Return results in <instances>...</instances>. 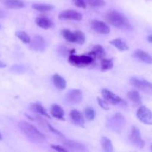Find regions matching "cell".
<instances>
[{"mask_svg":"<svg viewBox=\"0 0 152 152\" xmlns=\"http://www.w3.org/2000/svg\"><path fill=\"white\" fill-rule=\"evenodd\" d=\"M30 43H31L30 48H31L33 50H35V51L37 52H42L44 51L45 49V42L44 39H43L42 37H41V36H34V39H32V41L31 40Z\"/></svg>","mask_w":152,"mask_h":152,"instance_id":"8fae6325","label":"cell"},{"mask_svg":"<svg viewBox=\"0 0 152 152\" xmlns=\"http://www.w3.org/2000/svg\"><path fill=\"white\" fill-rule=\"evenodd\" d=\"M64 147L68 151H88L87 147L83 145L81 142H77V141L71 140H66L64 138L62 141Z\"/></svg>","mask_w":152,"mask_h":152,"instance_id":"9c48e42d","label":"cell"},{"mask_svg":"<svg viewBox=\"0 0 152 152\" xmlns=\"http://www.w3.org/2000/svg\"><path fill=\"white\" fill-rule=\"evenodd\" d=\"M4 4L10 9H20L25 7V3L22 0H4Z\"/></svg>","mask_w":152,"mask_h":152,"instance_id":"7402d4cb","label":"cell"},{"mask_svg":"<svg viewBox=\"0 0 152 152\" xmlns=\"http://www.w3.org/2000/svg\"><path fill=\"white\" fill-rule=\"evenodd\" d=\"M132 56L137 60L144 62V63L148 64V65H151L152 62L151 55L147 52L144 51V50H140V49L135 50L132 53Z\"/></svg>","mask_w":152,"mask_h":152,"instance_id":"9a60e30c","label":"cell"},{"mask_svg":"<svg viewBox=\"0 0 152 152\" xmlns=\"http://www.w3.org/2000/svg\"><path fill=\"white\" fill-rule=\"evenodd\" d=\"M129 99L132 101L133 103H134L137 105H142V99L140 95V93L136 90H132L128 92L127 94Z\"/></svg>","mask_w":152,"mask_h":152,"instance_id":"cb8c5ba5","label":"cell"},{"mask_svg":"<svg viewBox=\"0 0 152 152\" xmlns=\"http://www.w3.org/2000/svg\"><path fill=\"white\" fill-rule=\"evenodd\" d=\"M87 2L91 7H104L106 4L104 0H87Z\"/></svg>","mask_w":152,"mask_h":152,"instance_id":"4dcf8cb0","label":"cell"},{"mask_svg":"<svg viewBox=\"0 0 152 152\" xmlns=\"http://www.w3.org/2000/svg\"><path fill=\"white\" fill-rule=\"evenodd\" d=\"M31 109L34 112L37 113V114H39L41 115L44 116V117H48V118H50V115L48 113L47 110L43 107V105H42L39 102H34L31 105Z\"/></svg>","mask_w":152,"mask_h":152,"instance_id":"44dd1931","label":"cell"},{"mask_svg":"<svg viewBox=\"0 0 152 152\" xmlns=\"http://www.w3.org/2000/svg\"><path fill=\"white\" fill-rule=\"evenodd\" d=\"M32 7L34 10L39 12H48L50 10H53L54 8V6L48 4H39L35 3L32 5Z\"/></svg>","mask_w":152,"mask_h":152,"instance_id":"4316f807","label":"cell"},{"mask_svg":"<svg viewBox=\"0 0 152 152\" xmlns=\"http://www.w3.org/2000/svg\"><path fill=\"white\" fill-rule=\"evenodd\" d=\"M129 83L132 86L142 91L144 93H151L152 85L150 82L147 81V80L137 78V77H132L129 80Z\"/></svg>","mask_w":152,"mask_h":152,"instance_id":"8992f818","label":"cell"},{"mask_svg":"<svg viewBox=\"0 0 152 152\" xmlns=\"http://www.w3.org/2000/svg\"><path fill=\"white\" fill-rule=\"evenodd\" d=\"M70 118L71 121L77 126L84 128L85 126V119L83 114L78 110H72L70 113Z\"/></svg>","mask_w":152,"mask_h":152,"instance_id":"2e32d148","label":"cell"},{"mask_svg":"<svg viewBox=\"0 0 152 152\" xmlns=\"http://www.w3.org/2000/svg\"><path fill=\"white\" fill-rule=\"evenodd\" d=\"M15 34H16V37L19 38V39H20L21 41H22L23 43H25V44H29L30 42H31V37H30V36L28 35L25 31H16V32L15 33Z\"/></svg>","mask_w":152,"mask_h":152,"instance_id":"f1b7e54d","label":"cell"},{"mask_svg":"<svg viewBox=\"0 0 152 152\" xmlns=\"http://www.w3.org/2000/svg\"><path fill=\"white\" fill-rule=\"evenodd\" d=\"M50 148H51L52 149L54 150V151H59V152L68 151V150H67L65 147L61 146V145H50Z\"/></svg>","mask_w":152,"mask_h":152,"instance_id":"e575fe53","label":"cell"},{"mask_svg":"<svg viewBox=\"0 0 152 152\" xmlns=\"http://www.w3.org/2000/svg\"><path fill=\"white\" fill-rule=\"evenodd\" d=\"M83 99V92L79 89H73L66 95V100L68 103L75 105L80 103Z\"/></svg>","mask_w":152,"mask_h":152,"instance_id":"7c38bea8","label":"cell"},{"mask_svg":"<svg viewBox=\"0 0 152 152\" xmlns=\"http://www.w3.org/2000/svg\"><path fill=\"white\" fill-rule=\"evenodd\" d=\"M91 28L96 33L99 34H108L110 33V28L105 22L102 21L94 19L90 23Z\"/></svg>","mask_w":152,"mask_h":152,"instance_id":"30bf717a","label":"cell"},{"mask_svg":"<svg viewBox=\"0 0 152 152\" xmlns=\"http://www.w3.org/2000/svg\"><path fill=\"white\" fill-rule=\"evenodd\" d=\"M102 93V96L103 97V99L106 101L108 103L111 104L113 105H127V102L125 100H123L121 97H120L119 96H117V94H115L114 93H113L112 91H109L108 89L103 88L101 91Z\"/></svg>","mask_w":152,"mask_h":152,"instance_id":"5b68a950","label":"cell"},{"mask_svg":"<svg viewBox=\"0 0 152 152\" xmlns=\"http://www.w3.org/2000/svg\"><path fill=\"white\" fill-rule=\"evenodd\" d=\"M36 119H37V122L39 123V124L41 125V126H42L45 129L48 130V132H51V133L53 134L56 135V136H57L58 137L60 138V139L63 140L64 138H65V136H64V135L62 134L59 131H58L57 129H54V128H53L51 125L49 124V123H48L46 120H45L44 119H42V117H38V116H37Z\"/></svg>","mask_w":152,"mask_h":152,"instance_id":"5bb4252c","label":"cell"},{"mask_svg":"<svg viewBox=\"0 0 152 152\" xmlns=\"http://www.w3.org/2000/svg\"><path fill=\"white\" fill-rule=\"evenodd\" d=\"M96 100H97L99 105L102 108V109L105 110V111H108V110H109V106H108V102H107L105 99H101V98L97 97L96 98Z\"/></svg>","mask_w":152,"mask_h":152,"instance_id":"d6a6232c","label":"cell"},{"mask_svg":"<svg viewBox=\"0 0 152 152\" xmlns=\"http://www.w3.org/2000/svg\"><path fill=\"white\" fill-rule=\"evenodd\" d=\"M76 34V38H77V43L80 45L84 44L85 42H86V36L83 34V31H79V30H77V31H74Z\"/></svg>","mask_w":152,"mask_h":152,"instance_id":"1f68e13d","label":"cell"},{"mask_svg":"<svg viewBox=\"0 0 152 152\" xmlns=\"http://www.w3.org/2000/svg\"><path fill=\"white\" fill-rule=\"evenodd\" d=\"M85 117L87 119L88 121H92L94 120L95 117H96V112H95L94 109L91 107H88V108H85L84 111Z\"/></svg>","mask_w":152,"mask_h":152,"instance_id":"f546056e","label":"cell"},{"mask_svg":"<svg viewBox=\"0 0 152 152\" xmlns=\"http://www.w3.org/2000/svg\"><path fill=\"white\" fill-rule=\"evenodd\" d=\"M61 34L67 42L71 43H77V38H76V34L74 31H71L68 29H63L61 31Z\"/></svg>","mask_w":152,"mask_h":152,"instance_id":"d4e9b609","label":"cell"},{"mask_svg":"<svg viewBox=\"0 0 152 152\" xmlns=\"http://www.w3.org/2000/svg\"><path fill=\"white\" fill-rule=\"evenodd\" d=\"M59 18L60 19H67V20L81 21L83 19V15L76 10H66L59 13Z\"/></svg>","mask_w":152,"mask_h":152,"instance_id":"4fadbf2b","label":"cell"},{"mask_svg":"<svg viewBox=\"0 0 152 152\" xmlns=\"http://www.w3.org/2000/svg\"><path fill=\"white\" fill-rule=\"evenodd\" d=\"M137 117L140 121L146 125H152L151 111L147 107L140 105L137 111Z\"/></svg>","mask_w":152,"mask_h":152,"instance_id":"ba28073f","label":"cell"},{"mask_svg":"<svg viewBox=\"0 0 152 152\" xmlns=\"http://www.w3.org/2000/svg\"><path fill=\"white\" fill-rule=\"evenodd\" d=\"M101 146L102 149L106 152H112L114 151V147H113L112 142L111 140L108 139L106 137H102L100 139Z\"/></svg>","mask_w":152,"mask_h":152,"instance_id":"484cf974","label":"cell"},{"mask_svg":"<svg viewBox=\"0 0 152 152\" xmlns=\"http://www.w3.org/2000/svg\"><path fill=\"white\" fill-rule=\"evenodd\" d=\"M109 43L111 45H112L114 47L117 48L119 50H120V51H125V50H128L129 49L127 44L120 38L114 39L110 41Z\"/></svg>","mask_w":152,"mask_h":152,"instance_id":"603a6c76","label":"cell"},{"mask_svg":"<svg viewBox=\"0 0 152 152\" xmlns=\"http://www.w3.org/2000/svg\"><path fill=\"white\" fill-rule=\"evenodd\" d=\"M3 137H2V135H1V134L0 133V140H2Z\"/></svg>","mask_w":152,"mask_h":152,"instance_id":"74e56055","label":"cell"},{"mask_svg":"<svg viewBox=\"0 0 152 152\" xmlns=\"http://www.w3.org/2000/svg\"><path fill=\"white\" fill-rule=\"evenodd\" d=\"M74 50L70 52L69 57H68V62L71 65H74L78 68H83L92 65L94 62V59L92 56L88 55H75L74 54Z\"/></svg>","mask_w":152,"mask_h":152,"instance_id":"277c9868","label":"cell"},{"mask_svg":"<svg viewBox=\"0 0 152 152\" xmlns=\"http://www.w3.org/2000/svg\"><path fill=\"white\" fill-rule=\"evenodd\" d=\"M19 129L30 140L37 143L43 142L45 140V136L38 130L32 124L26 121H21L18 123Z\"/></svg>","mask_w":152,"mask_h":152,"instance_id":"7a4b0ae2","label":"cell"},{"mask_svg":"<svg viewBox=\"0 0 152 152\" xmlns=\"http://www.w3.org/2000/svg\"><path fill=\"white\" fill-rule=\"evenodd\" d=\"M6 67V64L4 63L3 62L0 61V68H4Z\"/></svg>","mask_w":152,"mask_h":152,"instance_id":"d590c367","label":"cell"},{"mask_svg":"<svg viewBox=\"0 0 152 152\" xmlns=\"http://www.w3.org/2000/svg\"><path fill=\"white\" fill-rule=\"evenodd\" d=\"M35 22L37 26L45 30L50 29L54 27V23L50 19L44 16H40L36 18Z\"/></svg>","mask_w":152,"mask_h":152,"instance_id":"e0dca14e","label":"cell"},{"mask_svg":"<svg viewBox=\"0 0 152 152\" xmlns=\"http://www.w3.org/2000/svg\"><path fill=\"white\" fill-rule=\"evenodd\" d=\"M126 120L124 116L120 113H117L107 120L106 127L115 133L120 134L126 126Z\"/></svg>","mask_w":152,"mask_h":152,"instance_id":"3957f363","label":"cell"},{"mask_svg":"<svg viewBox=\"0 0 152 152\" xmlns=\"http://www.w3.org/2000/svg\"><path fill=\"white\" fill-rule=\"evenodd\" d=\"M105 19L113 26L125 31H132L133 25L129 19L125 15L115 10H111L107 12L105 15Z\"/></svg>","mask_w":152,"mask_h":152,"instance_id":"6da1fadb","label":"cell"},{"mask_svg":"<svg viewBox=\"0 0 152 152\" xmlns=\"http://www.w3.org/2000/svg\"><path fill=\"white\" fill-rule=\"evenodd\" d=\"M50 114H51L52 117L54 118L57 119V120H62V121H65V119L64 117V110L60 105H56V104H53L50 107Z\"/></svg>","mask_w":152,"mask_h":152,"instance_id":"d6986e66","label":"cell"},{"mask_svg":"<svg viewBox=\"0 0 152 152\" xmlns=\"http://www.w3.org/2000/svg\"><path fill=\"white\" fill-rule=\"evenodd\" d=\"M53 83L55 87L58 89V90H64L65 89L67 86L66 81L63 77H61L59 74H55L53 76Z\"/></svg>","mask_w":152,"mask_h":152,"instance_id":"ffe728a7","label":"cell"},{"mask_svg":"<svg viewBox=\"0 0 152 152\" xmlns=\"http://www.w3.org/2000/svg\"><path fill=\"white\" fill-rule=\"evenodd\" d=\"M73 3L77 7H80V8L86 9L87 7V2L86 0H72Z\"/></svg>","mask_w":152,"mask_h":152,"instance_id":"836d02e7","label":"cell"},{"mask_svg":"<svg viewBox=\"0 0 152 152\" xmlns=\"http://www.w3.org/2000/svg\"><path fill=\"white\" fill-rule=\"evenodd\" d=\"M89 56H92L94 59H102L103 58H105L106 53H105V49L103 48V47L99 45H96L94 46L92 50H91L88 53Z\"/></svg>","mask_w":152,"mask_h":152,"instance_id":"ac0fdd59","label":"cell"},{"mask_svg":"<svg viewBox=\"0 0 152 152\" xmlns=\"http://www.w3.org/2000/svg\"><path fill=\"white\" fill-rule=\"evenodd\" d=\"M147 40H148L150 43L152 42V36L151 35V34H150V35L147 37Z\"/></svg>","mask_w":152,"mask_h":152,"instance_id":"8d00e7d4","label":"cell"},{"mask_svg":"<svg viewBox=\"0 0 152 152\" xmlns=\"http://www.w3.org/2000/svg\"><path fill=\"white\" fill-rule=\"evenodd\" d=\"M131 142L133 145L139 149H142L145 146V141L141 137V133L139 129L135 126H133L131 130L130 136H129Z\"/></svg>","mask_w":152,"mask_h":152,"instance_id":"52a82bcc","label":"cell"},{"mask_svg":"<svg viewBox=\"0 0 152 152\" xmlns=\"http://www.w3.org/2000/svg\"><path fill=\"white\" fill-rule=\"evenodd\" d=\"M113 67H114L113 59H105V58L101 59L100 68L102 71H108V70L112 69Z\"/></svg>","mask_w":152,"mask_h":152,"instance_id":"83f0119b","label":"cell"}]
</instances>
